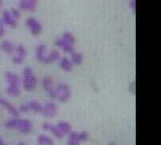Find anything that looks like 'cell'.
Listing matches in <instances>:
<instances>
[{
  "label": "cell",
  "instance_id": "cell-7",
  "mask_svg": "<svg viewBox=\"0 0 161 145\" xmlns=\"http://www.w3.org/2000/svg\"><path fill=\"white\" fill-rule=\"evenodd\" d=\"M42 86L50 98H53V99H56L55 89L53 87V81L51 77L46 76V77H43L42 81Z\"/></svg>",
  "mask_w": 161,
  "mask_h": 145
},
{
  "label": "cell",
  "instance_id": "cell-9",
  "mask_svg": "<svg viewBox=\"0 0 161 145\" xmlns=\"http://www.w3.org/2000/svg\"><path fill=\"white\" fill-rule=\"evenodd\" d=\"M2 22H3L4 26H7L10 28H15L17 26V19H14L11 14L10 10H5L3 13Z\"/></svg>",
  "mask_w": 161,
  "mask_h": 145
},
{
  "label": "cell",
  "instance_id": "cell-13",
  "mask_svg": "<svg viewBox=\"0 0 161 145\" xmlns=\"http://www.w3.org/2000/svg\"><path fill=\"white\" fill-rule=\"evenodd\" d=\"M42 129L45 130V131H50V133L53 134L57 139H59V140H60V139L63 138L64 135L59 131V129L57 128V126H54V125H51V124L46 122V123H44L42 125Z\"/></svg>",
  "mask_w": 161,
  "mask_h": 145
},
{
  "label": "cell",
  "instance_id": "cell-12",
  "mask_svg": "<svg viewBox=\"0 0 161 145\" xmlns=\"http://www.w3.org/2000/svg\"><path fill=\"white\" fill-rule=\"evenodd\" d=\"M38 0H20L19 7L22 10L26 11H34L37 7Z\"/></svg>",
  "mask_w": 161,
  "mask_h": 145
},
{
  "label": "cell",
  "instance_id": "cell-16",
  "mask_svg": "<svg viewBox=\"0 0 161 145\" xmlns=\"http://www.w3.org/2000/svg\"><path fill=\"white\" fill-rule=\"evenodd\" d=\"M59 66L63 71L66 73H69L73 70L74 64L72 63L70 59H69L66 57H62L59 59Z\"/></svg>",
  "mask_w": 161,
  "mask_h": 145
},
{
  "label": "cell",
  "instance_id": "cell-14",
  "mask_svg": "<svg viewBox=\"0 0 161 145\" xmlns=\"http://www.w3.org/2000/svg\"><path fill=\"white\" fill-rule=\"evenodd\" d=\"M47 46L45 44H39L36 48V59L38 60V62H41V63L44 64L45 58L47 57Z\"/></svg>",
  "mask_w": 161,
  "mask_h": 145
},
{
  "label": "cell",
  "instance_id": "cell-5",
  "mask_svg": "<svg viewBox=\"0 0 161 145\" xmlns=\"http://www.w3.org/2000/svg\"><path fill=\"white\" fill-rule=\"evenodd\" d=\"M15 129L22 134L31 133L33 130L32 122L28 119H20L18 118Z\"/></svg>",
  "mask_w": 161,
  "mask_h": 145
},
{
  "label": "cell",
  "instance_id": "cell-29",
  "mask_svg": "<svg viewBox=\"0 0 161 145\" xmlns=\"http://www.w3.org/2000/svg\"><path fill=\"white\" fill-rule=\"evenodd\" d=\"M135 88H136V86H135V82H132V84H131L130 85V91H131V92H135Z\"/></svg>",
  "mask_w": 161,
  "mask_h": 145
},
{
  "label": "cell",
  "instance_id": "cell-27",
  "mask_svg": "<svg viewBox=\"0 0 161 145\" xmlns=\"http://www.w3.org/2000/svg\"><path fill=\"white\" fill-rule=\"evenodd\" d=\"M6 30L5 27H4V24L3 22H2V20L0 19V38H3L4 35H5Z\"/></svg>",
  "mask_w": 161,
  "mask_h": 145
},
{
  "label": "cell",
  "instance_id": "cell-32",
  "mask_svg": "<svg viewBox=\"0 0 161 145\" xmlns=\"http://www.w3.org/2000/svg\"><path fill=\"white\" fill-rule=\"evenodd\" d=\"M17 145H26V144H25V143H19V144H17Z\"/></svg>",
  "mask_w": 161,
  "mask_h": 145
},
{
  "label": "cell",
  "instance_id": "cell-4",
  "mask_svg": "<svg viewBox=\"0 0 161 145\" xmlns=\"http://www.w3.org/2000/svg\"><path fill=\"white\" fill-rule=\"evenodd\" d=\"M26 55H27V51L25 46L22 45H18L17 46H15V50L11 61L15 65H21L24 62Z\"/></svg>",
  "mask_w": 161,
  "mask_h": 145
},
{
  "label": "cell",
  "instance_id": "cell-3",
  "mask_svg": "<svg viewBox=\"0 0 161 145\" xmlns=\"http://www.w3.org/2000/svg\"><path fill=\"white\" fill-rule=\"evenodd\" d=\"M54 89L56 100H58L62 103H65L69 101L71 98V89L68 84L60 83Z\"/></svg>",
  "mask_w": 161,
  "mask_h": 145
},
{
  "label": "cell",
  "instance_id": "cell-10",
  "mask_svg": "<svg viewBox=\"0 0 161 145\" xmlns=\"http://www.w3.org/2000/svg\"><path fill=\"white\" fill-rule=\"evenodd\" d=\"M0 105H2L3 107L5 108L6 110L9 113V114L11 115L13 117H19V116H20V113H19V109L15 106L13 105L11 103L9 102L7 100L1 98L0 99Z\"/></svg>",
  "mask_w": 161,
  "mask_h": 145
},
{
  "label": "cell",
  "instance_id": "cell-11",
  "mask_svg": "<svg viewBox=\"0 0 161 145\" xmlns=\"http://www.w3.org/2000/svg\"><path fill=\"white\" fill-rule=\"evenodd\" d=\"M5 77L8 86H19L20 87L21 79L17 74L13 72L7 71L5 74Z\"/></svg>",
  "mask_w": 161,
  "mask_h": 145
},
{
  "label": "cell",
  "instance_id": "cell-22",
  "mask_svg": "<svg viewBox=\"0 0 161 145\" xmlns=\"http://www.w3.org/2000/svg\"><path fill=\"white\" fill-rule=\"evenodd\" d=\"M6 92L10 97L17 98L21 95V89L19 86H7Z\"/></svg>",
  "mask_w": 161,
  "mask_h": 145
},
{
  "label": "cell",
  "instance_id": "cell-23",
  "mask_svg": "<svg viewBox=\"0 0 161 145\" xmlns=\"http://www.w3.org/2000/svg\"><path fill=\"white\" fill-rule=\"evenodd\" d=\"M38 143L40 145H54L53 140L50 137L42 134L38 137Z\"/></svg>",
  "mask_w": 161,
  "mask_h": 145
},
{
  "label": "cell",
  "instance_id": "cell-19",
  "mask_svg": "<svg viewBox=\"0 0 161 145\" xmlns=\"http://www.w3.org/2000/svg\"><path fill=\"white\" fill-rule=\"evenodd\" d=\"M26 105L28 107V109L29 112H32L34 113H40L42 110V105L38 101L36 100H32V101H30L29 102L26 103Z\"/></svg>",
  "mask_w": 161,
  "mask_h": 145
},
{
  "label": "cell",
  "instance_id": "cell-33",
  "mask_svg": "<svg viewBox=\"0 0 161 145\" xmlns=\"http://www.w3.org/2000/svg\"><path fill=\"white\" fill-rule=\"evenodd\" d=\"M109 145H117V144H116V143H110Z\"/></svg>",
  "mask_w": 161,
  "mask_h": 145
},
{
  "label": "cell",
  "instance_id": "cell-18",
  "mask_svg": "<svg viewBox=\"0 0 161 145\" xmlns=\"http://www.w3.org/2000/svg\"><path fill=\"white\" fill-rule=\"evenodd\" d=\"M70 60L74 65H80L84 62V56L81 53L77 51H73L70 53Z\"/></svg>",
  "mask_w": 161,
  "mask_h": 145
},
{
  "label": "cell",
  "instance_id": "cell-31",
  "mask_svg": "<svg viewBox=\"0 0 161 145\" xmlns=\"http://www.w3.org/2000/svg\"><path fill=\"white\" fill-rule=\"evenodd\" d=\"M2 5H3V0H0V8L2 7Z\"/></svg>",
  "mask_w": 161,
  "mask_h": 145
},
{
  "label": "cell",
  "instance_id": "cell-28",
  "mask_svg": "<svg viewBox=\"0 0 161 145\" xmlns=\"http://www.w3.org/2000/svg\"><path fill=\"white\" fill-rule=\"evenodd\" d=\"M19 113H29V109H28V107L27 105H26V104H22V105L19 107Z\"/></svg>",
  "mask_w": 161,
  "mask_h": 145
},
{
  "label": "cell",
  "instance_id": "cell-8",
  "mask_svg": "<svg viewBox=\"0 0 161 145\" xmlns=\"http://www.w3.org/2000/svg\"><path fill=\"white\" fill-rule=\"evenodd\" d=\"M40 113L46 117L53 118L58 113V107L55 103L47 102L44 105H42Z\"/></svg>",
  "mask_w": 161,
  "mask_h": 145
},
{
  "label": "cell",
  "instance_id": "cell-1",
  "mask_svg": "<svg viewBox=\"0 0 161 145\" xmlns=\"http://www.w3.org/2000/svg\"><path fill=\"white\" fill-rule=\"evenodd\" d=\"M22 86L26 92H32L36 89L38 86V78L34 74V71L31 67L27 66L22 71Z\"/></svg>",
  "mask_w": 161,
  "mask_h": 145
},
{
  "label": "cell",
  "instance_id": "cell-24",
  "mask_svg": "<svg viewBox=\"0 0 161 145\" xmlns=\"http://www.w3.org/2000/svg\"><path fill=\"white\" fill-rule=\"evenodd\" d=\"M18 118L19 117H13L11 118V119L8 120L4 124V126L7 128H8V129H15Z\"/></svg>",
  "mask_w": 161,
  "mask_h": 145
},
{
  "label": "cell",
  "instance_id": "cell-15",
  "mask_svg": "<svg viewBox=\"0 0 161 145\" xmlns=\"http://www.w3.org/2000/svg\"><path fill=\"white\" fill-rule=\"evenodd\" d=\"M61 58L60 52L58 50H52L47 54V57L45 58L44 64H52L59 61Z\"/></svg>",
  "mask_w": 161,
  "mask_h": 145
},
{
  "label": "cell",
  "instance_id": "cell-25",
  "mask_svg": "<svg viewBox=\"0 0 161 145\" xmlns=\"http://www.w3.org/2000/svg\"><path fill=\"white\" fill-rule=\"evenodd\" d=\"M78 138L80 142H86L89 139V134L84 131H81V132H78Z\"/></svg>",
  "mask_w": 161,
  "mask_h": 145
},
{
  "label": "cell",
  "instance_id": "cell-2",
  "mask_svg": "<svg viewBox=\"0 0 161 145\" xmlns=\"http://www.w3.org/2000/svg\"><path fill=\"white\" fill-rule=\"evenodd\" d=\"M76 42V38L74 34L70 32H65L62 37L55 41V45L65 53H71L74 51V44Z\"/></svg>",
  "mask_w": 161,
  "mask_h": 145
},
{
  "label": "cell",
  "instance_id": "cell-35",
  "mask_svg": "<svg viewBox=\"0 0 161 145\" xmlns=\"http://www.w3.org/2000/svg\"><path fill=\"white\" fill-rule=\"evenodd\" d=\"M3 145H7V144H6V143H4V144Z\"/></svg>",
  "mask_w": 161,
  "mask_h": 145
},
{
  "label": "cell",
  "instance_id": "cell-6",
  "mask_svg": "<svg viewBox=\"0 0 161 145\" xmlns=\"http://www.w3.org/2000/svg\"><path fill=\"white\" fill-rule=\"evenodd\" d=\"M26 24L33 36H38L42 31V24L34 18H28L26 21Z\"/></svg>",
  "mask_w": 161,
  "mask_h": 145
},
{
  "label": "cell",
  "instance_id": "cell-34",
  "mask_svg": "<svg viewBox=\"0 0 161 145\" xmlns=\"http://www.w3.org/2000/svg\"><path fill=\"white\" fill-rule=\"evenodd\" d=\"M1 98H1V95H0V99H1Z\"/></svg>",
  "mask_w": 161,
  "mask_h": 145
},
{
  "label": "cell",
  "instance_id": "cell-36",
  "mask_svg": "<svg viewBox=\"0 0 161 145\" xmlns=\"http://www.w3.org/2000/svg\"><path fill=\"white\" fill-rule=\"evenodd\" d=\"M38 145H40V144H38Z\"/></svg>",
  "mask_w": 161,
  "mask_h": 145
},
{
  "label": "cell",
  "instance_id": "cell-21",
  "mask_svg": "<svg viewBox=\"0 0 161 145\" xmlns=\"http://www.w3.org/2000/svg\"><path fill=\"white\" fill-rule=\"evenodd\" d=\"M68 141H67V145H80V140L78 138V132L72 131L69 134Z\"/></svg>",
  "mask_w": 161,
  "mask_h": 145
},
{
  "label": "cell",
  "instance_id": "cell-17",
  "mask_svg": "<svg viewBox=\"0 0 161 145\" xmlns=\"http://www.w3.org/2000/svg\"><path fill=\"white\" fill-rule=\"evenodd\" d=\"M0 48L3 51L9 55L14 54V50H15V46L9 40H3L0 44Z\"/></svg>",
  "mask_w": 161,
  "mask_h": 145
},
{
  "label": "cell",
  "instance_id": "cell-30",
  "mask_svg": "<svg viewBox=\"0 0 161 145\" xmlns=\"http://www.w3.org/2000/svg\"><path fill=\"white\" fill-rule=\"evenodd\" d=\"M4 144V141L1 137H0V145H3Z\"/></svg>",
  "mask_w": 161,
  "mask_h": 145
},
{
  "label": "cell",
  "instance_id": "cell-26",
  "mask_svg": "<svg viewBox=\"0 0 161 145\" xmlns=\"http://www.w3.org/2000/svg\"><path fill=\"white\" fill-rule=\"evenodd\" d=\"M10 13H11V14L13 15V17H14L15 19H17V20H18V19L20 18V16H21L20 12H19V10H17V9L12 8L11 10H10Z\"/></svg>",
  "mask_w": 161,
  "mask_h": 145
},
{
  "label": "cell",
  "instance_id": "cell-20",
  "mask_svg": "<svg viewBox=\"0 0 161 145\" xmlns=\"http://www.w3.org/2000/svg\"><path fill=\"white\" fill-rule=\"evenodd\" d=\"M57 128H58L59 131H60L64 136L69 135V134L70 133L71 131H73L71 125L66 121L58 122V125H57Z\"/></svg>",
  "mask_w": 161,
  "mask_h": 145
}]
</instances>
